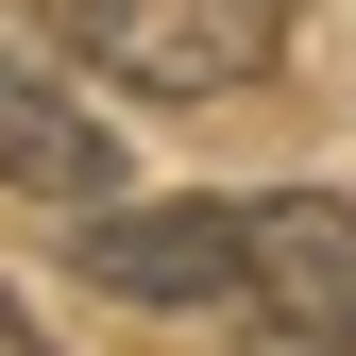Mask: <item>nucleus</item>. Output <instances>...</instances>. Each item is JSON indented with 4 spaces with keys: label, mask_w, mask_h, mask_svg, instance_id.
<instances>
[{
    "label": "nucleus",
    "mask_w": 356,
    "mask_h": 356,
    "mask_svg": "<svg viewBox=\"0 0 356 356\" xmlns=\"http://www.w3.org/2000/svg\"><path fill=\"white\" fill-rule=\"evenodd\" d=\"M34 34H68L85 68L153 85V102H220L289 51V0H17Z\"/></svg>",
    "instance_id": "nucleus-1"
},
{
    "label": "nucleus",
    "mask_w": 356,
    "mask_h": 356,
    "mask_svg": "<svg viewBox=\"0 0 356 356\" xmlns=\"http://www.w3.org/2000/svg\"><path fill=\"white\" fill-rule=\"evenodd\" d=\"M85 289H119V305H238L254 289V204H102L85 220Z\"/></svg>",
    "instance_id": "nucleus-2"
},
{
    "label": "nucleus",
    "mask_w": 356,
    "mask_h": 356,
    "mask_svg": "<svg viewBox=\"0 0 356 356\" xmlns=\"http://www.w3.org/2000/svg\"><path fill=\"white\" fill-rule=\"evenodd\" d=\"M254 323L305 339V356H356V204L339 187H289V204H254Z\"/></svg>",
    "instance_id": "nucleus-3"
},
{
    "label": "nucleus",
    "mask_w": 356,
    "mask_h": 356,
    "mask_svg": "<svg viewBox=\"0 0 356 356\" xmlns=\"http://www.w3.org/2000/svg\"><path fill=\"white\" fill-rule=\"evenodd\" d=\"M0 187H34V204H85V220L119 204V136H102V119H85V102H68L34 51H0Z\"/></svg>",
    "instance_id": "nucleus-4"
}]
</instances>
